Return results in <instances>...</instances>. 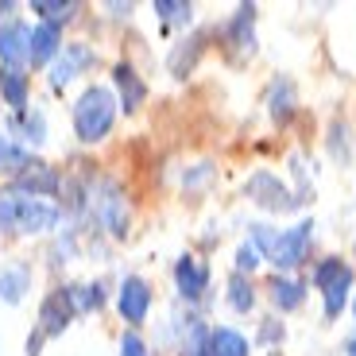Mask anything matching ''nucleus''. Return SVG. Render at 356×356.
<instances>
[{
    "mask_svg": "<svg viewBox=\"0 0 356 356\" xmlns=\"http://www.w3.org/2000/svg\"><path fill=\"white\" fill-rule=\"evenodd\" d=\"M58 225V205L43 197L4 190L0 194V229L4 232H51Z\"/></svg>",
    "mask_w": 356,
    "mask_h": 356,
    "instance_id": "f257e3e1",
    "label": "nucleus"
},
{
    "mask_svg": "<svg viewBox=\"0 0 356 356\" xmlns=\"http://www.w3.org/2000/svg\"><path fill=\"white\" fill-rule=\"evenodd\" d=\"M113 120H116V97L108 89L93 86L86 89L74 105V132H78L81 143H97L113 132Z\"/></svg>",
    "mask_w": 356,
    "mask_h": 356,
    "instance_id": "f03ea898",
    "label": "nucleus"
},
{
    "mask_svg": "<svg viewBox=\"0 0 356 356\" xmlns=\"http://www.w3.org/2000/svg\"><path fill=\"white\" fill-rule=\"evenodd\" d=\"M310 241H314V221H298L294 229L279 232L275 241H271V248H267V259L279 267V271H291V267H298L306 259V252H310Z\"/></svg>",
    "mask_w": 356,
    "mask_h": 356,
    "instance_id": "7ed1b4c3",
    "label": "nucleus"
},
{
    "mask_svg": "<svg viewBox=\"0 0 356 356\" xmlns=\"http://www.w3.org/2000/svg\"><path fill=\"white\" fill-rule=\"evenodd\" d=\"M89 209L105 225L113 236H124L128 232V209H124V197H120V186L116 182H101L97 190H89Z\"/></svg>",
    "mask_w": 356,
    "mask_h": 356,
    "instance_id": "20e7f679",
    "label": "nucleus"
},
{
    "mask_svg": "<svg viewBox=\"0 0 356 356\" xmlns=\"http://www.w3.org/2000/svg\"><path fill=\"white\" fill-rule=\"evenodd\" d=\"M78 310V286H58V291L47 294L43 310H39V321H43V333L47 337H54V333H63L66 325H70V318Z\"/></svg>",
    "mask_w": 356,
    "mask_h": 356,
    "instance_id": "39448f33",
    "label": "nucleus"
},
{
    "mask_svg": "<svg viewBox=\"0 0 356 356\" xmlns=\"http://www.w3.org/2000/svg\"><path fill=\"white\" fill-rule=\"evenodd\" d=\"M116 310H120L124 321L140 325V321L147 318V310H152V286L143 283L140 275H128L124 283H120V294H116Z\"/></svg>",
    "mask_w": 356,
    "mask_h": 356,
    "instance_id": "423d86ee",
    "label": "nucleus"
},
{
    "mask_svg": "<svg viewBox=\"0 0 356 356\" xmlns=\"http://www.w3.org/2000/svg\"><path fill=\"white\" fill-rule=\"evenodd\" d=\"M93 63H97V54L89 51L86 43H66L51 63V81L54 86H66V81L78 78V70H86V66H93Z\"/></svg>",
    "mask_w": 356,
    "mask_h": 356,
    "instance_id": "0eeeda50",
    "label": "nucleus"
},
{
    "mask_svg": "<svg viewBox=\"0 0 356 356\" xmlns=\"http://www.w3.org/2000/svg\"><path fill=\"white\" fill-rule=\"evenodd\" d=\"M175 283H178V294L197 302L205 291H209V267L202 264L197 256H182L175 264Z\"/></svg>",
    "mask_w": 356,
    "mask_h": 356,
    "instance_id": "6e6552de",
    "label": "nucleus"
},
{
    "mask_svg": "<svg viewBox=\"0 0 356 356\" xmlns=\"http://www.w3.org/2000/svg\"><path fill=\"white\" fill-rule=\"evenodd\" d=\"M248 197L259 202V205H267V209H294V205H298V197L286 194L283 182H279L275 175H267V170H259V175L248 182Z\"/></svg>",
    "mask_w": 356,
    "mask_h": 356,
    "instance_id": "1a4fd4ad",
    "label": "nucleus"
},
{
    "mask_svg": "<svg viewBox=\"0 0 356 356\" xmlns=\"http://www.w3.org/2000/svg\"><path fill=\"white\" fill-rule=\"evenodd\" d=\"M58 186H63V178H58V170L47 167V163H31V167L24 170V175H16V190L19 194H31V197H47V194H58Z\"/></svg>",
    "mask_w": 356,
    "mask_h": 356,
    "instance_id": "9d476101",
    "label": "nucleus"
},
{
    "mask_svg": "<svg viewBox=\"0 0 356 356\" xmlns=\"http://www.w3.org/2000/svg\"><path fill=\"white\" fill-rule=\"evenodd\" d=\"M27 39H31V27H24V24L0 27V58L8 63V70H19L27 63Z\"/></svg>",
    "mask_w": 356,
    "mask_h": 356,
    "instance_id": "9b49d317",
    "label": "nucleus"
},
{
    "mask_svg": "<svg viewBox=\"0 0 356 356\" xmlns=\"http://www.w3.org/2000/svg\"><path fill=\"white\" fill-rule=\"evenodd\" d=\"M63 51V35H58V27L54 24H39L27 39V63H54V54Z\"/></svg>",
    "mask_w": 356,
    "mask_h": 356,
    "instance_id": "f8f14e48",
    "label": "nucleus"
},
{
    "mask_svg": "<svg viewBox=\"0 0 356 356\" xmlns=\"http://www.w3.org/2000/svg\"><path fill=\"white\" fill-rule=\"evenodd\" d=\"M113 81H116V93H120L116 105H124V113H136V108L143 105V97H147V86L140 81V74H136L128 63H120L113 70Z\"/></svg>",
    "mask_w": 356,
    "mask_h": 356,
    "instance_id": "ddd939ff",
    "label": "nucleus"
},
{
    "mask_svg": "<svg viewBox=\"0 0 356 356\" xmlns=\"http://www.w3.org/2000/svg\"><path fill=\"white\" fill-rule=\"evenodd\" d=\"M205 356H248V341L236 330H209L205 337Z\"/></svg>",
    "mask_w": 356,
    "mask_h": 356,
    "instance_id": "4468645a",
    "label": "nucleus"
},
{
    "mask_svg": "<svg viewBox=\"0 0 356 356\" xmlns=\"http://www.w3.org/2000/svg\"><path fill=\"white\" fill-rule=\"evenodd\" d=\"M0 93H4V101H8L12 108H27V74L19 70H0Z\"/></svg>",
    "mask_w": 356,
    "mask_h": 356,
    "instance_id": "2eb2a0df",
    "label": "nucleus"
},
{
    "mask_svg": "<svg viewBox=\"0 0 356 356\" xmlns=\"http://www.w3.org/2000/svg\"><path fill=\"white\" fill-rule=\"evenodd\" d=\"M252 19H256V8L252 4H241L236 16L229 24V43L241 47V51H252Z\"/></svg>",
    "mask_w": 356,
    "mask_h": 356,
    "instance_id": "dca6fc26",
    "label": "nucleus"
},
{
    "mask_svg": "<svg viewBox=\"0 0 356 356\" xmlns=\"http://www.w3.org/2000/svg\"><path fill=\"white\" fill-rule=\"evenodd\" d=\"M27 286H31V271H27V267H8V271H0V298H4V302H19Z\"/></svg>",
    "mask_w": 356,
    "mask_h": 356,
    "instance_id": "f3484780",
    "label": "nucleus"
},
{
    "mask_svg": "<svg viewBox=\"0 0 356 356\" xmlns=\"http://www.w3.org/2000/svg\"><path fill=\"white\" fill-rule=\"evenodd\" d=\"M31 163H35V159H31L24 147H16L8 136H0V175H24Z\"/></svg>",
    "mask_w": 356,
    "mask_h": 356,
    "instance_id": "a211bd4d",
    "label": "nucleus"
},
{
    "mask_svg": "<svg viewBox=\"0 0 356 356\" xmlns=\"http://www.w3.org/2000/svg\"><path fill=\"white\" fill-rule=\"evenodd\" d=\"M267 291H271V302H275L279 310H294V306H302V283H294V279L275 275Z\"/></svg>",
    "mask_w": 356,
    "mask_h": 356,
    "instance_id": "6ab92c4d",
    "label": "nucleus"
},
{
    "mask_svg": "<svg viewBox=\"0 0 356 356\" xmlns=\"http://www.w3.org/2000/svg\"><path fill=\"white\" fill-rule=\"evenodd\" d=\"M348 286H353V271L345 267V271L321 291V298H325V318H337L341 314V306H345V298H348Z\"/></svg>",
    "mask_w": 356,
    "mask_h": 356,
    "instance_id": "aec40b11",
    "label": "nucleus"
},
{
    "mask_svg": "<svg viewBox=\"0 0 356 356\" xmlns=\"http://www.w3.org/2000/svg\"><path fill=\"white\" fill-rule=\"evenodd\" d=\"M229 302H232V310H241V314H248L256 306V291H252V283L244 275L229 279Z\"/></svg>",
    "mask_w": 356,
    "mask_h": 356,
    "instance_id": "412c9836",
    "label": "nucleus"
},
{
    "mask_svg": "<svg viewBox=\"0 0 356 356\" xmlns=\"http://www.w3.org/2000/svg\"><path fill=\"white\" fill-rule=\"evenodd\" d=\"M31 8H35V12H43V19H47V24H54V27H58V19L66 24V19H70L74 12H78V4H74V0H66V4H58V0H35Z\"/></svg>",
    "mask_w": 356,
    "mask_h": 356,
    "instance_id": "4be33fe9",
    "label": "nucleus"
},
{
    "mask_svg": "<svg viewBox=\"0 0 356 356\" xmlns=\"http://www.w3.org/2000/svg\"><path fill=\"white\" fill-rule=\"evenodd\" d=\"M341 271H345V259H333V256L321 259V264L314 267V286H318V291H325V286H330Z\"/></svg>",
    "mask_w": 356,
    "mask_h": 356,
    "instance_id": "5701e85b",
    "label": "nucleus"
},
{
    "mask_svg": "<svg viewBox=\"0 0 356 356\" xmlns=\"http://www.w3.org/2000/svg\"><path fill=\"white\" fill-rule=\"evenodd\" d=\"M19 132H24V140L43 143V116H39V113H24V116H19Z\"/></svg>",
    "mask_w": 356,
    "mask_h": 356,
    "instance_id": "b1692460",
    "label": "nucleus"
},
{
    "mask_svg": "<svg viewBox=\"0 0 356 356\" xmlns=\"http://www.w3.org/2000/svg\"><path fill=\"white\" fill-rule=\"evenodd\" d=\"M259 267V248L256 244H241V248H236V275H244V271H256Z\"/></svg>",
    "mask_w": 356,
    "mask_h": 356,
    "instance_id": "393cba45",
    "label": "nucleus"
},
{
    "mask_svg": "<svg viewBox=\"0 0 356 356\" xmlns=\"http://www.w3.org/2000/svg\"><path fill=\"white\" fill-rule=\"evenodd\" d=\"M101 302H105V294H101V283L78 286V310H97Z\"/></svg>",
    "mask_w": 356,
    "mask_h": 356,
    "instance_id": "a878e982",
    "label": "nucleus"
},
{
    "mask_svg": "<svg viewBox=\"0 0 356 356\" xmlns=\"http://www.w3.org/2000/svg\"><path fill=\"white\" fill-rule=\"evenodd\" d=\"M155 12L163 19H190V4H182V0H155Z\"/></svg>",
    "mask_w": 356,
    "mask_h": 356,
    "instance_id": "bb28decb",
    "label": "nucleus"
},
{
    "mask_svg": "<svg viewBox=\"0 0 356 356\" xmlns=\"http://www.w3.org/2000/svg\"><path fill=\"white\" fill-rule=\"evenodd\" d=\"M120 356H152V353H147V345H143L136 333H124V337H120Z\"/></svg>",
    "mask_w": 356,
    "mask_h": 356,
    "instance_id": "cd10ccee",
    "label": "nucleus"
},
{
    "mask_svg": "<svg viewBox=\"0 0 356 356\" xmlns=\"http://www.w3.org/2000/svg\"><path fill=\"white\" fill-rule=\"evenodd\" d=\"M12 8H16V4H12V0H4V4H0V16H8Z\"/></svg>",
    "mask_w": 356,
    "mask_h": 356,
    "instance_id": "c85d7f7f",
    "label": "nucleus"
},
{
    "mask_svg": "<svg viewBox=\"0 0 356 356\" xmlns=\"http://www.w3.org/2000/svg\"><path fill=\"white\" fill-rule=\"evenodd\" d=\"M348 356H356V337H353V341H348Z\"/></svg>",
    "mask_w": 356,
    "mask_h": 356,
    "instance_id": "c756f323",
    "label": "nucleus"
}]
</instances>
